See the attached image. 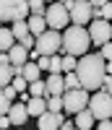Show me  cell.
I'll return each instance as SVG.
<instances>
[{"mask_svg":"<svg viewBox=\"0 0 112 130\" xmlns=\"http://www.w3.org/2000/svg\"><path fill=\"white\" fill-rule=\"evenodd\" d=\"M76 75L81 78V89L83 91H102L104 81H107V60L99 52H89L86 57L78 60V70Z\"/></svg>","mask_w":112,"mask_h":130,"instance_id":"1","label":"cell"},{"mask_svg":"<svg viewBox=\"0 0 112 130\" xmlns=\"http://www.w3.org/2000/svg\"><path fill=\"white\" fill-rule=\"evenodd\" d=\"M89 44H91V34L83 26H71L63 31V50L65 55L73 57H86L89 55Z\"/></svg>","mask_w":112,"mask_h":130,"instance_id":"2","label":"cell"},{"mask_svg":"<svg viewBox=\"0 0 112 130\" xmlns=\"http://www.w3.org/2000/svg\"><path fill=\"white\" fill-rule=\"evenodd\" d=\"M89 109H91V115L96 117L99 122H104L112 117V96L102 89V91H96L91 94V102H89Z\"/></svg>","mask_w":112,"mask_h":130,"instance_id":"3","label":"cell"},{"mask_svg":"<svg viewBox=\"0 0 112 130\" xmlns=\"http://www.w3.org/2000/svg\"><path fill=\"white\" fill-rule=\"evenodd\" d=\"M65 8H68V13H71L73 26H83V24H89V21L94 18V8H91V3H86V0H65Z\"/></svg>","mask_w":112,"mask_h":130,"instance_id":"4","label":"cell"},{"mask_svg":"<svg viewBox=\"0 0 112 130\" xmlns=\"http://www.w3.org/2000/svg\"><path fill=\"white\" fill-rule=\"evenodd\" d=\"M63 50V34L60 31H44V34L37 39V52L39 57H55V52Z\"/></svg>","mask_w":112,"mask_h":130,"instance_id":"5","label":"cell"},{"mask_svg":"<svg viewBox=\"0 0 112 130\" xmlns=\"http://www.w3.org/2000/svg\"><path fill=\"white\" fill-rule=\"evenodd\" d=\"M89 102H91V94L83 91V89H78V91H65V96H63L65 109H63V112H68V115H78V112L89 109Z\"/></svg>","mask_w":112,"mask_h":130,"instance_id":"6","label":"cell"},{"mask_svg":"<svg viewBox=\"0 0 112 130\" xmlns=\"http://www.w3.org/2000/svg\"><path fill=\"white\" fill-rule=\"evenodd\" d=\"M44 21H47V26L52 31H63L65 26H68V21H71V13H68V8H65V3H52L47 8Z\"/></svg>","mask_w":112,"mask_h":130,"instance_id":"7","label":"cell"},{"mask_svg":"<svg viewBox=\"0 0 112 130\" xmlns=\"http://www.w3.org/2000/svg\"><path fill=\"white\" fill-rule=\"evenodd\" d=\"M89 34H91V42H94L96 47H104V44L112 42V24H109V21L96 18L94 24H91V29H89Z\"/></svg>","mask_w":112,"mask_h":130,"instance_id":"8","label":"cell"},{"mask_svg":"<svg viewBox=\"0 0 112 130\" xmlns=\"http://www.w3.org/2000/svg\"><path fill=\"white\" fill-rule=\"evenodd\" d=\"M65 75H55L50 73V78H47V99L50 96H65Z\"/></svg>","mask_w":112,"mask_h":130,"instance_id":"9","label":"cell"},{"mask_svg":"<svg viewBox=\"0 0 112 130\" xmlns=\"http://www.w3.org/2000/svg\"><path fill=\"white\" fill-rule=\"evenodd\" d=\"M63 125H65V120L60 112H47L39 117V130H60Z\"/></svg>","mask_w":112,"mask_h":130,"instance_id":"10","label":"cell"},{"mask_svg":"<svg viewBox=\"0 0 112 130\" xmlns=\"http://www.w3.org/2000/svg\"><path fill=\"white\" fill-rule=\"evenodd\" d=\"M29 55H31V50H26L24 44H16L13 50L8 52V57H10V65H16V68H24V65L29 62Z\"/></svg>","mask_w":112,"mask_h":130,"instance_id":"11","label":"cell"},{"mask_svg":"<svg viewBox=\"0 0 112 130\" xmlns=\"http://www.w3.org/2000/svg\"><path fill=\"white\" fill-rule=\"evenodd\" d=\"M8 117H10V122H13L16 127H21V125H24V122L29 120V107L18 102V104H13V109L8 112Z\"/></svg>","mask_w":112,"mask_h":130,"instance_id":"12","label":"cell"},{"mask_svg":"<svg viewBox=\"0 0 112 130\" xmlns=\"http://www.w3.org/2000/svg\"><path fill=\"white\" fill-rule=\"evenodd\" d=\"M26 24H29V31H31V37H34V39H39L44 31H50V26H47V21H44V16H31Z\"/></svg>","mask_w":112,"mask_h":130,"instance_id":"13","label":"cell"},{"mask_svg":"<svg viewBox=\"0 0 112 130\" xmlns=\"http://www.w3.org/2000/svg\"><path fill=\"white\" fill-rule=\"evenodd\" d=\"M29 13H31L29 3H24V0H13V24H21ZM29 18H31V16H29Z\"/></svg>","mask_w":112,"mask_h":130,"instance_id":"14","label":"cell"},{"mask_svg":"<svg viewBox=\"0 0 112 130\" xmlns=\"http://www.w3.org/2000/svg\"><path fill=\"white\" fill-rule=\"evenodd\" d=\"M94 120H96V117L91 115V109H83V112L76 115V127H78V130H91Z\"/></svg>","mask_w":112,"mask_h":130,"instance_id":"15","label":"cell"},{"mask_svg":"<svg viewBox=\"0 0 112 130\" xmlns=\"http://www.w3.org/2000/svg\"><path fill=\"white\" fill-rule=\"evenodd\" d=\"M18 91L13 89V86H8V89H3V94H0V109H3V115H8L13 107H10V102H13V96Z\"/></svg>","mask_w":112,"mask_h":130,"instance_id":"16","label":"cell"},{"mask_svg":"<svg viewBox=\"0 0 112 130\" xmlns=\"http://www.w3.org/2000/svg\"><path fill=\"white\" fill-rule=\"evenodd\" d=\"M26 107H29V115H34V117H42V115L50 112L47 109V99H34V96H31V102Z\"/></svg>","mask_w":112,"mask_h":130,"instance_id":"17","label":"cell"},{"mask_svg":"<svg viewBox=\"0 0 112 130\" xmlns=\"http://www.w3.org/2000/svg\"><path fill=\"white\" fill-rule=\"evenodd\" d=\"M21 75H24L29 83H37V81H39V75H42V68H39L37 62H26V65H24V73H21Z\"/></svg>","mask_w":112,"mask_h":130,"instance_id":"18","label":"cell"},{"mask_svg":"<svg viewBox=\"0 0 112 130\" xmlns=\"http://www.w3.org/2000/svg\"><path fill=\"white\" fill-rule=\"evenodd\" d=\"M13 39H16V37H13V29H3V31H0V50H3V52H10V50L16 47Z\"/></svg>","mask_w":112,"mask_h":130,"instance_id":"19","label":"cell"},{"mask_svg":"<svg viewBox=\"0 0 112 130\" xmlns=\"http://www.w3.org/2000/svg\"><path fill=\"white\" fill-rule=\"evenodd\" d=\"M29 94L34 96V99H47V81H37L29 86Z\"/></svg>","mask_w":112,"mask_h":130,"instance_id":"20","label":"cell"},{"mask_svg":"<svg viewBox=\"0 0 112 130\" xmlns=\"http://www.w3.org/2000/svg\"><path fill=\"white\" fill-rule=\"evenodd\" d=\"M76 70H78V60L73 55H65L63 57V73L68 75V73H76Z\"/></svg>","mask_w":112,"mask_h":130,"instance_id":"21","label":"cell"},{"mask_svg":"<svg viewBox=\"0 0 112 130\" xmlns=\"http://www.w3.org/2000/svg\"><path fill=\"white\" fill-rule=\"evenodd\" d=\"M65 89H68V91H78V89H81V78H78L76 73H68V75H65Z\"/></svg>","mask_w":112,"mask_h":130,"instance_id":"22","label":"cell"},{"mask_svg":"<svg viewBox=\"0 0 112 130\" xmlns=\"http://www.w3.org/2000/svg\"><path fill=\"white\" fill-rule=\"evenodd\" d=\"M96 18L109 21V24H112V3H104V5H102V10H99V13H94V21H96Z\"/></svg>","mask_w":112,"mask_h":130,"instance_id":"23","label":"cell"},{"mask_svg":"<svg viewBox=\"0 0 112 130\" xmlns=\"http://www.w3.org/2000/svg\"><path fill=\"white\" fill-rule=\"evenodd\" d=\"M47 109H50V112H60V109H65L63 96H50V99H47Z\"/></svg>","mask_w":112,"mask_h":130,"instance_id":"24","label":"cell"},{"mask_svg":"<svg viewBox=\"0 0 112 130\" xmlns=\"http://www.w3.org/2000/svg\"><path fill=\"white\" fill-rule=\"evenodd\" d=\"M29 8H31V16H47V8H44V3H39V0H31Z\"/></svg>","mask_w":112,"mask_h":130,"instance_id":"25","label":"cell"},{"mask_svg":"<svg viewBox=\"0 0 112 130\" xmlns=\"http://www.w3.org/2000/svg\"><path fill=\"white\" fill-rule=\"evenodd\" d=\"M26 86H31V83L24 78V75H16V78H13V89H16L18 94H26Z\"/></svg>","mask_w":112,"mask_h":130,"instance_id":"26","label":"cell"},{"mask_svg":"<svg viewBox=\"0 0 112 130\" xmlns=\"http://www.w3.org/2000/svg\"><path fill=\"white\" fill-rule=\"evenodd\" d=\"M50 73H55V75H63V57H58V55L52 57V70H50Z\"/></svg>","mask_w":112,"mask_h":130,"instance_id":"27","label":"cell"},{"mask_svg":"<svg viewBox=\"0 0 112 130\" xmlns=\"http://www.w3.org/2000/svg\"><path fill=\"white\" fill-rule=\"evenodd\" d=\"M37 65H39L42 70H52V57H39Z\"/></svg>","mask_w":112,"mask_h":130,"instance_id":"28","label":"cell"},{"mask_svg":"<svg viewBox=\"0 0 112 130\" xmlns=\"http://www.w3.org/2000/svg\"><path fill=\"white\" fill-rule=\"evenodd\" d=\"M99 55H102L107 62H112V42H109V44H104L102 47V52H99Z\"/></svg>","mask_w":112,"mask_h":130,"instance_id":"29","label":"cell"},{"mask_svg":"<svg viewBox=\"0 0 112 130\" xmlns=\"http://www.w3.org/2000/svg\"><path fill=\"white\" fill-rule=\"evenodd\" d=\"M0 127H3V130H8V127H10V117H8V115L0 117Z\"/></svg>","mask_w":112,"mask_h":130,"instance_id":"30","label":"cell"},{"mask_svg":"<svg viewBox=\"0 0 112 130\" xmlns=\"http://www.w3.org/2000/svg\"><path fill=\"white\" fill-rule=\"evenodd\" d=\"M104 91L112 96V75H107V81H104Z\"/></svg>","mask_w":112,"mask_h":130,"instance_id":"31","label":"cell"},{"mask_svg":"<svg viewBox=\"0 0 112 130\" xmlns=\"http://www.w3.org/2000/svg\"><path fill=\"white\" fill-rule=\"evenodd\" d=\"M96 130H112V120H104V122H99Z\"/></svg>","mask_w":112,"mask_h":130,"instance_id":"32","label":"cell"},{"mask_svg":"<svg viewBox=\"0 0 112 130\" xmlns=\"http://www.w3.org/2000/svg\"><path fill=\"white\" fill-rule=\"evenodd\" d=\"M60 130H78V127H76V122H65Z\"/></svg>","mask_w":112,"mask_h":130,"instance_id":"33","label":"cell"},{"mask_svg":"<svg viewBox=\"0 0 112 130\" xmlns=\"http://www.w3.org/2000/svg\"><path fill=\"white\" fill-rule=\"evenodd\" d=\"M107 75H112V62H107Z\"/></svg>","mask_w":112,"mask_h":130,"instance_id":"34","label":"cell"}]
</instances>
